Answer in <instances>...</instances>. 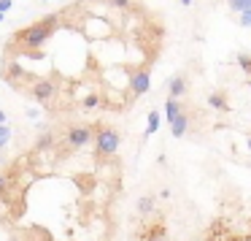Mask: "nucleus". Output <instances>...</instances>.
I'll return each mask as SVG.
<instances>
[{"label": "nucleus", "mask_w": 251, "mask_h": 241, "mask_svg": "<svg viewBox=\"0 0 251 241\" xmlns=\"http://www.w3.org/2000/svg\"><path fill=\"white\" fill-rule=\"evenodd\" d=\"M60 25H62L60 14H46L44 19L17 30V33H14V46H19V49H22L25 55H30L33 60H44L46 41L54 35V30H60Z\"/></svg>", "instance_id": "obj_1"}, {"label": "nucleus", "mask_w": 251, "mask_h": 241, "mask_svg": "<svg viewBox=\"0 0 251 241\" xmlns=\"http://www.w3.org/2000/svg\"><path fill=\"white\" fill-rule=\"evenodd\" d=\"M122 147V133L116 127L108 125H98V133H95V157L105 160V157H114Z\"/></svg>", "instance_id": "obj_2"}, {"label": "nucleus", "mask_w": 251, "mask_h": 241, "mask_svg": "<svg viewBox=\"0 0 251 241\" xmlns=\"http://www.w3.org/2000/svg\"><path fill=\"white\" fill-rule=\"evenodd\" d=\"M27 95L35 100V103L46 106L49 109L51 103H57V95H60V82H54L51 76H35L33 84L27 87Z\"/></svg>", "instance_id": "obj_3"}, {"label": "nucleus", "mask_w": 251, "mask_h": 241, "mask_svg": "<svg viewBox=\"0 0 251 241\" xmlns=\"http://www.w3.org/2000/svg\"><path fill=\"white\" fill-rule=\"evenodd\" d=\"M95 133H98V125H92V122H78V125H71L65 133V144L71 149H81V147H89L95 138Z\"/></svg>", "instance_id": "obj_4"}, {"label": "nucleus", "mask_w": 251, "mask_h": 241, "mask_svg": "<svg viewBox=\"0 0 251 241\" xmlns=\"http://www.w3.org/2000/svg\"><path fill=\"white\" fill-rule=\"evenodd\" d=\"M0 76L6 79L8 84H14V87H19V82L22 79H27V73H25V68L19 65V60H14V57H3V62H0Z\"/></svg>", "instance_id": "obj_5"}, {"label": "nucleus", "mask_w": 251, "mask_h": 241, "mask_svg": "<svg viewBox=\"0 0 251 241\" xmlns=\"http://www.w3.org/2000/svg\"><path fill=\"white\" fill-rule=\"evenodd\" d=\"M149 87H151V73H149V68L130 71V98H141V95H146Z\"/></svg>", "instance_id": "obj_6"}, {"label": "nucleus", "mask_w": 251, "mask_h": 241, "mask_svg": "<svg viewBox=\"0 0 251 241\" xmlns=\"http://www.w3.org/2000/svg\"><path fill=\"white\" fill-rule=\"evenodd\" d=\"M168 90H170V95H173V98H181V100H184L186 92H189V76H186V73H176V76L170 79Z\"/></svg>", "instance_id": "obj_7"}, {"label": "nucleus", "mask_w": 251, "mask_h": 241, "mask_svg": "<svg viewBox=\"0 0 251 241\" xmlns=\"http://www.w3.org/2000/svg\"><path fill=\"white\" fill-rule=\"evenodd\" d=\"M181 111H184V100H181V98H173V95H170V98L165 100V117H168V122H173L176 117L181 114Z\"/></svg>", "instance_id": "obj_8"}, {"label": "nucleus", "mask_w": 251, "mask_h": 241, "mask_svg": "<svg viewBox=\"0 0 251 241\" xmlns=\"http://www.w3.org/2000/svg\"><path fill=\"white\" fill-rule=\"evenodd\" d=\"M208 103H211V109H216V111H229L227 92H224V90H216V92L208 95Z\"/></svg>", "instance_id": "obj_9"}, {"label": "nucleus", "mask_w": 251, "mask_h": 241, "mask_svg": "<svg viewBox=\"0 0 251 241\" xmlns=\"http://www.w3.org/2000/svg\"><path fill=\"white\" fill-rule=\"evenodd\" d=\"M138 217H151L157 209H154V195H143V198H138Z\"/></svg>", "instance_id": "obj_10"}, {"label": "nucleus", "mask_w": 251, "mask_h": 241, "mask_svg": "<svg viewBox=\"0 0 251 241\" xmlns=\"http://www.w3.org/2000/svg\"><path fill=\"white\" fill-rule=\"evenodd\" d=\"M11 192H14V176L8 171H0V198L6 201Z\"/></svg>", "instance_id": "obj_11"}, {"label": "nucleus", "mask_w": 251, "mask_h": 241, "mask_svg": "<svg viewBox=\"0 0 251 241\" xmlns=\"http://www.w3.org/2000/svg\"><path fill=\"white\" fill-rule=\"evenodd\" d=\"M157 127H159V111H157V109H151V111H149V125H146V138H149V136H154V133H157Z\"/></svg>", "instance_id": "obj_12"}, {"label": "nucleus", "mask_w": 251, "mask_h": 241, "mask_svg": "<svg viewBox=\"0 0 251 241\" xmlns=\"http://www.w3.org/2000/svg\"><path fill=\"white\" fill-rule=\"evenodd\" d=\"M227 6L232 14H243L246 8H251V0H227Z\"/></svg>", "instance_id": "obj_13"}, {"label": "nucleus", "mask_w": 251, "mask_h": 241, "mask_svg": "<svg viewBox=\"0 0 251 241\" xmlns=\"http://www.w3.org/2000/svg\"><path fill=\"white\" fill-rule=\"evenodd\" d=\"M8 141H11V127H8V125H0V149L8 147Z\"/></svg>", "instance_id": "obj_14"}, {"label": "nucleus", "mask_w": 251, "mask_h": 241, "mask_svg": "<svg viewBox=\"0 0 251 241\" xmlns=\"http://www.w3.org/2000/svg\"><path fill=\"white\" fill-rule=\"evenodd\" d=\"M81 106H84V109H95V106H100V95H98V92L87 95V98L81 100Z\"/></svg>", "instance_id": "obj_15"}, {"label": "nucleus", "mask_w": 251, "mask_h": 241, "mask_svg": "<svg viewBox=\"0 0 251 241\" xmlns=\"http://www.w3.org/2000/svg\"><path fill=\"white\" fill-rule=\"evenodd\" d=\"M17 241H46V239H41V236L30 233V230H19V233H17Z\"/></svg>", "instance_id": "obj_16"}, {"label": "nucleus", "mask_w": 251, "mask_h": 241, "mask_svg": "<svg viewBox=\"0 0 251 241\" xmlns=\"http://www.w3.org/2000/svg\"><path fill=\"white\" fill-rule=\"evenodd\" d=\"M238 65H240V68H243V71L251 76V55H238Z\"/></svg>", "instance_id": "obj_17"}, {"label": "nucleus", "mask_w": 251, "mask_h": 241, "mask_svg": "<svg viewBox=\"0 0 251 241\" xmlns=\"http://www.w3.org/2000/svg\"><path fill=\"white\" fill-rule=\"evenodd\" d=\"M108 6H114V8H119V11H127V8L132 6V0H105Z\"/></svg>", "instance_id": "obj_18"}, {"label": "nucleus", "mask_w": 251, "mask_h": 241, "mask_svg": "<svg viewBox=\"0 0 251 241\" xmlns=\"http://www.w3.org/2000/svg\"><path fill=\"white\" fill-rule=\"evenodd\" d=\"M238 22L243 25V28H251V8H246V11L240 14V17H238Z\"/></svg>", "instance_id": "obj_19"}, {"label": "nucleus", "mask_w": 251, "mask_h": 241, "mask_svg": "<svg viewBox=\"0 0 251 241\" xmlns=\"http://www.w3.org/2000/svg\"><path fill=\"white\" fill-rule=\"evenodd\" d=\"M11 0H0V14H6V11H11Z\"/></svg>", "instance_id": "obj_20"}, {"label": "nucleus", "mask_w": 251, "mask_h": 241, "mask_svg": "<svg viewBox=\"0 0 251 241\" xmlns=\"http://www.w3.org/2000/svg\"><path fill=\"white\" fill-rule=\"evenodd\" d=\"M0 125H6V114L3 111H0Z\"/></svg>", "instance_id": "obj_21"}, {"label": "nucleus", "mask_w": 251, "mask_h": 241, "mask_svg": "<svg viewBox=\"0 0 251 241\" xmlns=\"http://www.w3.org/2000/svg\"><path fill=\"white\" fill-rule=\"evenodd\" d=\"M246 147H249V152H251V133H249V138H246Z\"/></svg>", "instance_id": "obj_22"}, {"label": "nucleus", "mask_w": 251, "mask_h": 241, "mask_svg": "<svg viewBox=\"0 0 251 241\" xmlns=\"http://www.w3.org/2000/svg\"><path fill=\"white\" fill-rule=\"evenodd\" d=\"M181 6H192V0H181Z\"/></svg>", "instance_id": "obj_23"}, {"label": "nucleus", "mask_w": 251, "mask_h": 241, "mask_svg": "<svg viewBox=\"0 0 251 241\" xmlns=\"http://www.w3.org/2000/svg\"><path fill=\"white\" fill-rule=\"evenodd\" d=\"M0 22H3V14H0Z\"/></svg>", "instance_id": "obj_24"}, {"label": "nucleus", "mask_w": 251, "mask_h": 241, "mask_svg": "<svg viewBox=\"0 0 251 241\" xmlns=\"http://www.w3.org/2000/svg\"><path fill=\"white\" fill-rule=\"evenodd\" d=\"M249 84H251V76H249Z\"/></svg>", "instance_id": "obj_25"}]
</instances>
